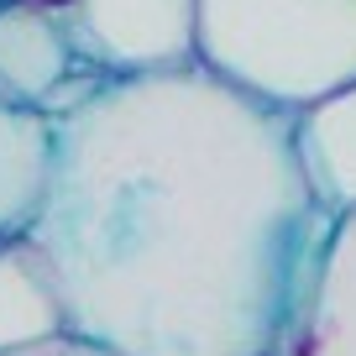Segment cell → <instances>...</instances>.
Segmentation results:
<instances>
[{"mask_svg":"<svg viewBox=\"0 0 356 356\" xmlns=\"http://www.w3.org/2000/svg\"><path fill=\"white\" fill-rule=\"evenodd\" d=\"M53 173V121L0 100V241L26 236Z\"/></svg>","mask_w":356,"mask_h":356,"instance_id":"cell-8","label":"cell"},{"mask_svg":"<svg viewBox=\"0 0 356 356\" xmlns=\"http://www.w3.org/2000/svg\"><path fill=\"white\" fill-rule=\"evenodd\" d=\"M330 225L293 115L189 63L115 79L53 126L26 241L84 341L121 356H293Z\"/></svg>","mask_w":356,"mask_h":356,"instance_id":"cell-1","label":"cell"},{"mask_svg":"<svg viewBox=\"0 0 356 356\" xmlns=\"http://www.w3.org/2000/svg\"><path fill=\"white\" fill-rule=\"evenodd\" d=\"M111 79L84 53L68 11L0 0V100L42 121H68Z\"/></svg>","mask_w":356,"mask_h":356,"instance_id":"cell-3","label":"cell"},{"mask_svg":"<svg viewBox=\"0 0 356 356\" xmlns=\"http://www.w3.org/2000/svg\"><path fill=\"white\" fill-rule=\"evenodd\" d=\"M68 22L111 84L200 63V0H74Z\"/></svg>","mask_w":356,"mask_h":356,"instance_id":"cell-4","label":"cell"},{"mask_svg":"<svg viewBox=\"0 0 356 356\" xmlns=\"http://www.w3.org/2000/svg\"><path fill=\"white\" fill-rule=\"evenodd\" d=\"M200 68L299 115L356 79V0H200Z\"/></svg>","mask_w":356,"mask_h":356,"instance_id":"cell-2","label":"cell"},{"mask_svg":"<svg viewBox=\"0 0 356 356\" xmlns=\"http://www.w3.org/2000/svg\"><path fill=\"white\" fill-rule=\"evenodd\" d=\"M32 6H53V11H68L74 0H32Z\"/></svg>","mask_w":356,"mask_h":356,"instance_id":"cell-10","label":"cell"},{"mask_svg":"<svg viewBox=\"0 0 356 356\" xmlns=\"http://www.w3.org/2000/svg\"><path fill=\"white\" fill-rule=\"evenodd\" d=\"M293 152L325 210H356V79L293 115Z\"/></svg>","mask_w":356,"mask_h":356,"instance_id":"cell-5","label":"cell"},{"mask_svg":"<svg viewBox=\"0 0 356 356\" xmlns=\"http://www.w3.org/2000/svg\"><path fill=\"white\" fill-rule=\"evenodd\" d=\"M63 330L68 314L42 252L26 236L0 241V351H22V346L53 341Z\"/></svg>","mask_w":356,"mask_h":356,"instance_id":"cell-7","label":"cell"},{"mask_svg":"<svg viewBox=\"0 0 356 356\" xmlns=\"http://www.w3.org/2000/svg\"><path fill=\"white\" fill-rule=\"evenodd\" d=\"M0 356H121V351H111V346H100V341H84V335H74V330H63V335H53V341L22 346V351H0Z\"/></svg>","mask_w":356,"mask_h":356,"instance_id":"cell-9","label":"cell"},{"mask_svg":"<svg viewBox=\"0 0 356 356\" xmlns=\"http://www.w3.org/2000/svg\"><path fill=\"white\" fill-rule=\"evenodd\" d=\"M293 356H356V210L330 225Z\"/></svg>","mask_w":356,"mask_h":356,"instance_id":"cell-6","label":"cell"}]
</instances>
